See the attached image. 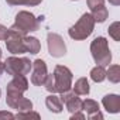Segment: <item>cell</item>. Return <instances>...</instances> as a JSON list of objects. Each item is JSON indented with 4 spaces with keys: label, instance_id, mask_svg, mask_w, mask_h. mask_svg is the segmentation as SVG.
Instances as JSON below:
<instances>
[{
    "label": "cell",
    "instance_id": "5b68a950",
    "mask_svg": "<svg viewBox=\"0 0 120 120\" xmlns=\"http://www.w3.org/2000/svg\"><path fill=\"white\" fill-rule=\"evenodd\" d=\"M55 90L56 93H64L72 89V72L64 65H56L54 69Z\"/></svg>",
    "mask_w": 120,
    "mask_h": 120
},
{
    "label": "cell",
    "instance_id": "2e32d148",
    "mask_svg": "<svg viewBox=\"0 0 120 120\" xmlns=\"http://www.w3.org/2000/svg\"><path fill=\"white\" fill-rule=\"evenodd\" d=\"M90 14L95 20V23H105L107 16H109V11L105 6H100V7H96L93 10H90Z\"/></svg>",
    "mask_w": 120,
    "mask_h": 120
},
{
    "label": "cell",
    "instance_id": "277c9868",
    "mask_svg": "<svg viewBox=\"0 0 120 120\" xmlns=\"http://www.w3.org/2000/svg\"><path fill=\"white\" fill-rule=\"evenodd\" d=\"M33 62L26 56H9L4 62V71L14 76V75H27L30 74Z\"/></svg>",
    "mask_w": 120,
    "mask_h": 120
},
{
    "label": "cell",
    "instance_id": "5bb4252c",
    "mask_svg": "<svg viewBox=\"0 0 120 120\" xmlns=\"http://www.w3.org/2000/svg\"><path fill=\"white\" fill-rule=\"evenodd\" d=\"M24 47H26V52H30L33 55H35L41 51V44H40L38 38H35V37L24 35Z\"/></svg>",
    "mask_w": 120,
    "mask_h": 120
},
{
    "label": "cell",
    "instance_id": "7402d4cb",
    "mask_svg": "<svg viewBox=\"0 0 120 120\" xmlns=\"http://www.w3.org/2000/svg\"><path fill=\"white\" fill-rule=\"evenodd\" d=\"M42 85L45 86V89H47L49 93H56V90H55V79H54V74H48Z\"/></svg>",
    "mask_w": 120,
    "mask_h": 120
},
{
    "label": "cell",
    "instance_id": "6da1fadb",
    "mask_svg": "<svg viewBox=\"0 0 120 120\" xmlns=\"http://www.w3.org/2000/svg\"><path fill=\"white\" fill-rule=\"evenodd\" d=\"M93 28H95V20H93L92 14L90 13H85L75 23V26H72L68 30V34H69V37L72 40L82 41V40H86L93 33Z\"/></svg>",
    "mask_w": 120,
    "mask_h": 120
},
{
    "label": "cell",
    "instance_id": "f1b7e54d",
    "mask_svg": "<svg viewBox=\"0 0 120 120\" xmlns=\"http://www.w3.org/2000/svg\"><path fill=\"white\" fill-rule=\"evenodd\" d=\"M109 3L113 4V6H119L120 4V0H109Z\"/></svg>",
    "mask_w": 120,
    "mask_h": 120
},
{
    "label": "cell",
    "instance_id": "d4e9b609",
    "mask_svg": "<svg viewBox=\"0 0 120 120\" xmlns=\"http://www.w3.org/2000/svg\"><path fill=\"white\" fill-rule=\"evenodd\" d=\"M7 33H9V28H6L3 24H0V40L4 41V38L7 37Z\"/></svg>",
    "mask_w": 120,
    "mask_h": 120
},
{
    "label": "cell",
    "instance_id": "7a4b0ae2",
    "mask_svg": "<svg viewBox=\"0 0 120 120\" xmlns=\"http://www.w3.org/2000/svg\"><path fill=\"white\" fill-rule=\"evenodd\" d=\"M16 31H19L20 34L23 35H28V33H33V31H37L40 28V19H37L33 13L30 11H26V10H21L17 13L16 16V21L14 24L10 27Z\"/></svg>",
    "mask_w": 120,
    "mask_h": 120
},
{
    "label": "cell",
    "instance_id": "8fae6325",
    "mask_svg": "<svg viewBox=\"0 0 120 120\" xmlns=\"http://www.w3.org/2000/svg\"><path fill=\"white\" fill-rule=\"evenodd\" d=\"M27 89H28V81H27L26 75H14L13 79L7 83V90L24 93Z\"/></svg>",
    "mask_w": 120,
    "mask_h": 120
},
{
    "label": "cell",
    "instance_id": "4fadbf2b",
    "mask_svg": "<svg viewBox=\"0 0 120 120\" xmlns=\"http://www.w3.org/2000/svg\"><path fill=\"white\" fill-rule=\"evenodd\" d=\"M45 105H47V109L52 113H61L64 109V103L61 102L59 96H56L55 93H51L49 96H47Z\"/></svg>",
    "mask_w": 120,
    "mask_h": 120
},
{
    "label": "cell",
    "instance_id": "44dd1931",
    "mask_svg": "<svg viewBox=\"0 0 120 120\" xmlns=\"http://www.w3.org/2000/svg\"><path fill=\"white\" fill-rule=\"evenodd\" d=\"M109 31V35L114 40V41H120V23L119 21H114L107 28Z\"/></svg>",
    "mask_w": 120,
    "mask_h": 120
},
{
    "label": "cell",
    "instance_id": "7c38bea8",
    "mask_svg": "<svg viewBox=\"0 0 120 120\" xmlns=\"http://www.w3.org/2000/svg\"><path fill=\"white\" fill-rule=\"evenodd\" d=\"M102 105L105 106V109L109 113H119L120 112V98L119 95H106L102 99Z\"/></svg>",
    "mask_w": 120,
    "mask_h": 120
},
{
    "label": "cell",
    "instance_id": "e0dca14e",
    "mask_svg": "<svg viewBox=\"0 0 120 120\" xmlns=\"http://www.w3.org/2000/svg\"><path fill=\"white\" fill-rule=\"evenodd\" d=\"M90 79L96 83H100L106 79V69L102 65H96L92 71H90Z\"/></svg>",
    "mask_w": 120,
    "mask_h": 120
},
{
    "label": "cell",
    "instance_id": "ffe728a7",
    "mask_svg": "<svg viewBox=\"0 0 120 120\" xmlns=\"http://www.w3.org/2000/svg\"><path fill=\"white\" fill-rule=\"evenodd\" d=\"M6 2L10 6H30V7H34V6L41 4L42 0H6Z\"/></svg>",
    "mask_w": 120,
    "mask_h": 120
},
{
    "label": "cell",
    "instance_id": "ba28073f",
    "mask_svg": "<svg viewBox=\"0 0 120 120\" xmlns=\"http://www.w3.org/2000/svg\"><path fill=\"white\" fill-rule=\"evenodd\" d=\"M6 103H7L11 109H16V110H19V112H26V110H31V109H33V102H31L30 99L24 98L21 92L7 90Z\"/></svg>",
    "mask_w": 120,
    "mask_h": 120
},
{
    "label": "cell",
    "instance_id": "ac0fdd59",
    "mask_svg": "<svg viewBox=\"0 0 120 120\" xmlns=\"http://www.w3.org/2000/svg\"><path fill=\"white\" fill-rule=\"evenodd\" d=\"M106 78L112 83H119L120 82V67L119 65H110L109 69L106 71Z\"/></svg>",
    "mask_w": 120,
    "mask_h": 120
},
{
    "label": "cell",
    "instance_id": "1f68e13d",
    "mask_svg": "<svg viewBox=\"0 0 120 120\" xmlns=\"http://www.w3.org/2000/svg\"><path fill=\"white\" fill-rule=\"evenodd\" d=\"M0 95H2V90H0Z\"/></svg>",
    "mask_w": 120,
    "mask_h": 120
},
{
    "label": "cell",
    "instance_id": "83f0119b",
    "mask_svg": "<svg viewBox=\"0 0 120 120\" xmlns=\"http://www.w3.org/2000/svg\"><path fill=\"white\" fill-rule=\"evenodd\" d=\"M71 119L72 120H75V119H85V114L83 113H79V112H75V113H72Z\"/></svg>",
    "mask_w": 120,
    "mask_h": 120
},
{
    "label": "cell",
    "instance_id": "d6a6232c",
    "mask_svg": "<svg viewBox=\"0 0 120 120\" xmlns=\"http://www.w3.org/2000/svg\"><path fill=\"white\" fill-rule=\"evenodd\" d=\"M74 2H75V0H74Z\"/></svg>",
    "mask_w": 120,
    "mask_h": 120
},
{
    "label": "cell",
    "instance_id": "52a82bcc",
    "mask_svg": "<svg viewBox=\"0 0 120 120\" xmlns=\"http://www.w3.org/2000/svg\"><path fill=\"white\" fill-rule=\"evenodd\" d=\"M47 44H48V52L54 58H61L67 54V45L64 38L56 33H48L47 35Z\"/></svg>",
    "mask_w": 120,
    "mask_h": 120
},
{
    "label": "cell",
    "instance_id": "9c48e42d",
    "mask_svg": "<svg viewBox=\"0 0 120 120\" xmlns=\"http://www.w3.org/2000/svg\"><path fill=\"white\" fill-rule=\"evenodd\" d=\"M33 74H31V83L35 86H41L48 75V69H47V64L42 59H35L33 62Z\"/></svg>",
    "mask_w": 120,
    "mask_h": 120
},
{
    "label": "cell",
    "instance_id": "d6986e66",
    "mask_svg": "<svg viewBox=\"0 0 120 120\" xmlns=\"http://www.w3.org/2000/svg\"><path fill=\"white\" fill-rule=\"evenodd\" d=\"M82 110H85L88 113V116H89V114H93V113L99 112L100 109H99V103L96 100L86 99V100H82Z\"/></svg>",
    "mask_w": 120,
    "mask_h": 120
},
{
    "label": "cell",
    "instance_id": "4dcf8cb0",
    "mask_svg": "<svg viewBox=\"0 0 120 120\" xmlns=\"http://www.w3.org/2000/svg\"><path fill=\"white\" fill-rule=\"evenodd\" d=\"M0 58H2V48H0Z\"/></svg>",
    "mask_w": 120,
    "mask_h": 120
},
{
    "label": "cell",
    "instance_id": "3957f363",
    "mask_svg": "<svg viewBox=\"0 0 120 120\" xmlns=\"http://www.w3.org/2000/svg\"><path fill=\"white\" fill-rule=\"evenodd\" d=\"M90 54L93 61L98 65L107 67L112 61V52L109 49V44L105 37H96L90 42Z\"/></svg>",
    "mask_w": 120,
    "mask_h": 120
},
{
    "label": "cell",
    "instance_id": "8992f818",
    "mask_svg": "<svg viewBox=\"0 0 120 120\" xmlns=\"http://www.w3.org/2000/svg\"><path fill=\"white\" fill-rule=\"evenodd\" d=\"M6 41V47H7V51L14 54V55H19V54H24L26 52V47H24V35L20 34L19 31L13 30V28H9V33H7V37L4 38Z\"/></svg>",
    "mask_w": 120,
    "mask_h": 120
},
{
    "label": "cell",
    "instance_id": "30bf717a",
    "mask_svg": "<svg viewBox=\"0 0 120 120\" xmlns=\"http://www.w3.org/2000/svg\"><path fill=\"white\" fill-rule=\"evenodd\" d=\"M59 99H61L62 103H65L67 110L69 113H75V112L82 110V100H81L79 95H76L75 92H71V90L64 92V93H61Z\"/></svg>",
    "mask_w": 120,
    "mask_h": 120
},
{
    "label": "cell",
    "instance_id": "f546056e",
    "mask_svg": "<svg viewBox=\"0 0 120 120\" xmlns=\"http://www.w3.org/2000/svg\"><path fill=\"white\" fill-rule=\"evenodd\" d=\"M4 72V62H0V75Z\"/></svg>",
    "mask_w": 120,
    "mask_h": 120
},
{
    "label": "cell",
    "instance_id": "4316f807",
    "mask_svg": "<svg viewBox=\"0 0 120 120\" xmlns=\"http://www.w3.org/2000/svg\"><path fill=\"white\" fill-rule=\"evenodd\" d=\"M88 117H89L90 120H95V119H103V114H102L100 110H99V112H96V113H93V114H89Z\"/></svg>",
    "mask_w": 120,
    "mask_h": 120
},
{
    "label": "cell",
    "instance_id": "603a6c76",
    "mask_svg": "<svg viewBox=\"0 0 120 120\" xmlns=\"http://www.w3.org/2000/svg\"><path fill=\"white\" fill-rule=\"evenodd\" d=\"M27 117L40 119V114H38L37 112H33V109H31V110H26V112H19V113L14 116V119H27Z\"/></svg>",
    "mask_w": 120,
    "mask_h": 120
},
{
    "label": "cell",
    "instance_id": "484cf974",
    "mask_svg": "<svg viewBox=\"0 0 120 120\" xmlns=\"http://www.w3.org/2000/svg\"><path fill=\"white\" fill-rule=\"evenodd\" d=\"M0 119H14V114L10 112H0Z\"/></svg>",
    "mask_w": 120,
    "mask_h": 120
},
{
    "label": "cell",
    "instance_id": "cb8c5ba5",
    "mask_svg": "<svg viewBox=\"0 0 120 120\" xmlns=\"http://www.w3.org/2000/svg\"><path fill=\"white\" fill-rule=\"evenodd\" d=\"M88 3V7L90 10L96 9V7H100V6H105V0H86Z\"/></svg>",
    "mask_w": 120,
    "mask_h": 120
},
{
    "label": "cell",
    "instance_id": "9a60e30c",
    "mask_svg": "<svg viewBox=\"0 0 120 120\" xmlns=\"http://www.w3.org/2000/svg\"><path fill=\"white\" fill-rule=\"evenodd\" d=\"M72 89H74V92L76 93V95H82V96H86V95H89V92H90V88H89V82H88V79L86 78H79L76 82H75V85L72 86Z\"/></svg>",
    "mask_w": 120,
    "mask_h": 120
}]
</instances>
